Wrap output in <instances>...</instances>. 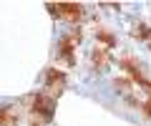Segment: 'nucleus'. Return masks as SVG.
Segmentation results:
<instances>
[{"label": "nucleus", "mask_w": 151, "mask_h": 126, "mask_svg": "<svg viewBox=\"0 0 151 126\" xmlns=\"http://www.w3.org/2000/svg\"><path fill=\"white\" fill-rule=\"evenodd\" d=\"M63 83H65V78H63V73L60 71H55V68H50L48 71V86H45V96H58L60 91H63Z\"/></svg>", "instance_id": "3"}, {"label": "nucleus", "mask_w": 151, "mask_h": 126, "mask_svg": "<svg viewBox=\"0 0 151 126\" xmlns=\"http://www.w3.org/2000/svg\"><path fill=\"white\" fill-rule=\"evenodd\" d=\"M144 111H146V116L151 119V91H149V99L144 101Z\"/></svg>", "instance_id": "5"}, {"label": "nucleus", "mask_w": 151, "mask_h": 126, "mask_svg": "<svg viewBox=\"0 0 151 126\" xmlns=\"http://www.w3.org/2000/svg\"><path fill=\"white\" fill-rule=\"evenodd\" d=\"M48 10L55 18H68V20H78L83 15V5H76V3H55V5H48Z\"/></svg>", "instance_id": "1"}, {"label": "nucleus", "mask_w": 151, "mask_h": 126, "mask_svg": "<svg viewBox=\"0 0 151 126\" xmlns=\"http://www.w3.org/2000/svg\"><path fill=\"white\" fill-rule=\"evenodd\" d=\"M15 119H18V116L13 114L10 109H0V126H13Z\"/></svg>", "instance_id": "4"}, {"label": "nucleus", "mask_w": 151, "mask_h": 126, "mask_svg": "<svg viewBox=\"0 0 151 126\" xmlns=\"http://www.w3.org/2000/svg\"><path fill=\"white\" fill-rule=\"evenodd\" d=\"M53 109H55V104H53L50 96H45V93H38L35 96V101H33V114H40L43 119H50L53 116Z\"/></svg>", "instance_id": "2"}]
</instances>
